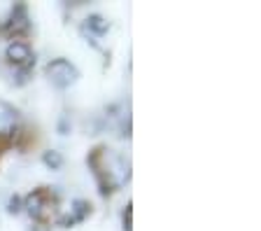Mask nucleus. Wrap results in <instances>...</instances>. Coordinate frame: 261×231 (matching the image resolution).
Wrapping results in <instances>:
<instances>
[{"label":"nucleus","mask_w":261,"mask_h":231,"mask_svg":"<svg viewBox=\"0 0 261 231\" xmlns=\"http://www.w3.org/2000/svg\"><path fill=\"white\" fill-rule=\"evenodd\" d=\"M47 72L56 84H68V82L75 80V70H72L70 63H65V61H56V63H51Z\"/></svg>","instance_id":"1"},{"label":"nucleus","mask_w":261,"mask_h":231,"mask_svg":"<svg viewBox=\"0 0 261 231\" xmlns=\"http://www.w3.org/2000/svg\"><path fill=\"white\" fill-rule=\"evenodd\" d=\"M7 56H10L12 61H16V63H21V61H28V59H31V52H28L26 44L14 42V44L10 47V52H7Z\"/></svg>","instance_id":"2"},{"label":"nucleus","mask_w":261,"mask_h":231,"mask_svg":"<svg viewBox=\"0 0 261 231\" xmlns=\"http://www.w3.org/2000/svg\"><path fill=\"white\" fill-rule=\"evenodd\" d=\"M12 124H14V115L7 110L5 105L0 103V136H7L10 129H12Z\"/></svg>","instance_id":"3"},{"label":"nucleus","mask_w":261,"mask_h":231,"mask_svg":"<svg viewBox=\"0 0 261 231\" xmlns=\"http://www.w3.org/2000/svg\"><path fill=\"white\" fill-rule=\"evenodd\" d=\"M59 161H61V159H59V157H56V154H49V157H47V164H54V166H56V164H59Z\"/></svg>","instance_id":"4"},{"label":"nucleus","mask_w":261,"mask_h":231,"mask_svg":"<svg viewBox=\"0 0 261 231\" xmlns=\"http://www.w3.org/2000/svg\"><path fill=\"white\" fill-rule=\"evenodd\" d=\"M7 147V136H0V152Z\"/></svg>","instance_id":"5"}]
</instances>
